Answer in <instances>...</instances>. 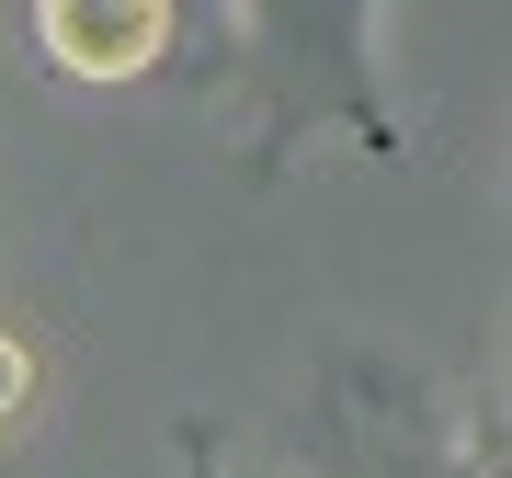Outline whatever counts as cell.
Returning a JSON list of instances; mask_svg holds the SVG:
<instances>
[{
    "label": "cell",
    "instance_id": "cell-1",
    "mask_svg": "<svg viewBox=\"0 0 512 478\" xmlns=\"http://www.w3.org/2000/svg\"><path fill=\"white\" fill-rule=\"evenodd\" d=\"M35 46L69 80H126V69H148V57L171 46V12H160V0H103V12H92V0H46Z\"/></svg>",
    "mask_w": 512,
    "mask_h": 478
},
{
    "label": "cell",
    "instance_id": "cell-2",
    "mask_svg": "<svg viewBox=\"0 0 512 478\" xmlns=\"http://www.w3.org/2000/svg\"><path fill=\"white\" fill-rule=\"evenodd\" d=\"M23 410H35V353L0 331V422H23Z\"/></svg>",
    "mask_w": 512,
    "mask_h": 478
}]
</instances>
